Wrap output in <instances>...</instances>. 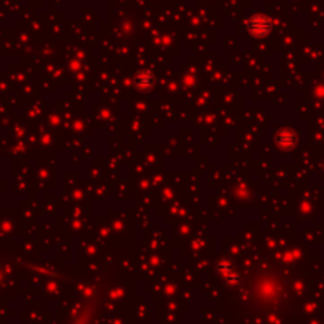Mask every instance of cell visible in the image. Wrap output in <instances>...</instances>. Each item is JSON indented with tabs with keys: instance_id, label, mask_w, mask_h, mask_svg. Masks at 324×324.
<instances>
[{
	"instance_id": "6da1fadb",
	"label": "cell",
	"mask_w": 324,
	"mask_h": 324,
	"mask_svg": "<svg viewBox=\"0 0 324 324\" xmlns=\"http://www.w3.org/2000/svg\"><path fill=\"white\" fill-rule=\"evenodd\" d=\"M252 30L258 35H264L269 30V21L264 16H256L252 21Z\"/></svg>"
}]
</instances>
